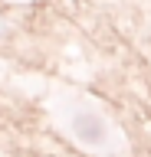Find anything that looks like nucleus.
<instances>
[{
    "label": "nucleus",
    "mask_w": 151,
    "mask_h": 157,
    "mask_svg": "<svg viewBox=\"0 0 151 157\" xmlns=\"http://www.w3.org/2000/svg\"><path fill=\"white\" fill-rule=\"evenodd\" d=\"M76 128H79V134L82 137H85V141H99V131H102V121H99V118H95V115H79V118H76Z\"/></svg>",
    "instance_id": "nucleus-1"
}]
</instances>
